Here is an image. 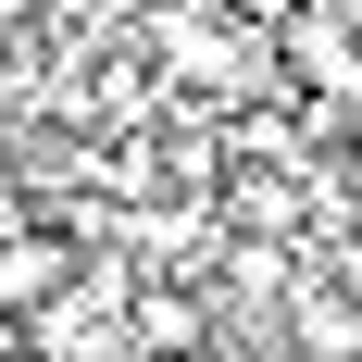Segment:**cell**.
<instances>
[{"mask_svg": "<svg viewBox=\"0 0 362 362\" xmlns=\"http://www.w3.org/2000/svg\"><path fill=\"white\" fill-rule=\"evenodd\" d=\"M88 275V250H75L63 225H25V238H0V325H37L50 300Z\"/></svg>", "mask_w": 362, "mask_h": 362, "instance_id": "obj_1", "label": "cell"}]
</instances>
